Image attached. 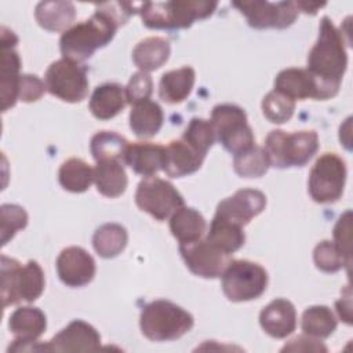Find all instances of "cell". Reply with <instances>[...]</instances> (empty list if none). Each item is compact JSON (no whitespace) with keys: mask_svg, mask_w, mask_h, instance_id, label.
<instances>
[{"mask_svg":"<svg viewBox=\"0 0 353 353\" xmlns=\"http://www.w3.org/2000/svg\"><path fill=\"white\" fill-rule=\"evenodd\" d=\"M120 23L101 6L85 21L65 30L59 39V48L63 58L73 62L88 59L98 48L105 47L113 37Z\"/></svg>","mask_w":353,"mask_h":353,"instance_id":"1","label":"cell"},{"mask_svg":"<svg viewBox=\"0 0 353 353\" xmlns=\"http://www.w3.org/2000/svg\"><path fill=\"white\" fill-rule=\"evenodd\" d=\"M347 66L343 33L328 17H323L319 37L307 55V70L323 81L341 85Z\"/></svg>","mask_w":353,"mask_h":353,"instance_id":"2","label":"cell"},{"mask_svg":"<svg viewBox=\"0 0 353 353\" xmlns=\"http://www.w3.org/2000/svg\"><path fill=\"white\" fill-rule=\"evenodd\" d=\"M216 7V1H156L141 4L138 12L149 29H183L211 17Z\"/></svg>","mask_w":353,"mask_h":353,"instance_id":"3","label":"cell"},{"mask_svg":"<svg viewBox=\"0 0 353 353\" xmlns=\"http://www.w3.org/2000/svg\"><path fill=\"white\" fill-rule=\"evenodd\" d=\"M193 316L181 306L156 299L142 307L139 327L142 334L153 342L175 341L192 330Z\"/></svg>","mask_w":353,"mask_h":353,"instance_id":"4","label":"cell"},{"mask_svg":"<svg viewBox=\"0 0 353 353\" xmlns=\"http://www.w3.org/2000/svg\"><path fill=\"white\" fill-rule=\"evenodd\" d=\"M44 272L36 261L21 265L17 259L1 255V301L3 307L21 301L33 302L44 291Z\"/></svg>","mask_w":353,"mask_h":353,"instance_id":"5","label":"cell"},{"mask_svg":"<svg viewBox=\"0 0 353 353\" xmlns=\"http://www.w3.org/2000/svg\"><path fill=\"white\" fill-rule=\"evenodd\" d=\"M265 150L270 165L277 168L302 167L319 149V135L313 130L285 132L272 130L265 139Z\"/></svg>","mask_w":353,"mask_h":353,"instance_id":"6","label":"cell"},{"mask_svg":"<svg viewBox=\"0 0 353 353\" xmlns=\"http://www.w3.org/2000/svg\"><path fill=\"white\" fill-rule=\"evenodd\" d=\"M215 138L233 156L255 146V137L247 123L245 112L232 103L216 105L211 112Z\"/></svg>","mask_w":353,"mask_h":353,"instance_id":"7","label":"cell"},{"mask_svg":"<svg viewBox=\"0 0 353 353\" xmlns=\"http://www.w3.org/2000/svg\"><path fill=\"white\" fill-rule=\"evenodd\" d=\"M222 276V291L232 302L259 298L268 287V272L256 262L234 259L228 263Z\"/></svg>","mask_w":353,"mask_h":353,"instance_id":"8","label":"cell"},{"mask_svg":"<svg viewBox=\"0 0 353 353\" xmlns=\"http://www.w3.org/2000/svg\"><path fill=\"white\" fill-rule=\"evenodd\" d=\"M345 161L336 153L321 154L310 170L307 190L310 197L320 204L339 200L346 182Z\"/></svg>","mask_w":353,"mask_h":353,"instance_id":"9","label":"cell"},{"mask_svg":"<svg viewBox=\"0 0 353 353\" xmlns=\"http://www.w3.org/2000/svg\"><path fill=\"white\" fill-rule=\"evenodd\" d=\"M46 87L51 95L65 102H81L88 94L87 69L77 62L61 58L48 66Z\"/></svg>","mask_w":353,"mask_h":353,"instance_id":"10","label":"cell"},{"mask_svg":"<svg viewBox=\"0 0 353 353\" xmlns=\"http://www.w3.org/2000/svg\"><path fill=\"white\" fill-rule=\"evenodd\" d=\"M135 203L139 210L154 219L165 221L183 205V197L171 182L159 176H149L138 183Z\"/></svg>","mask_w":353,"mask_h":353,"instance_id":"11","label":"cell"},{"mask_svg":"<svg viewBox=\"0 0 353 353\" xmlns=\"http://www.w3.org/2000/svg\"><path fill=\"white\" fill-rule=\"evenodd\" d=\"M274 91L295 99H330L339 91V85L327 83L312 74L307 69L288 68L281 70L274 79Z\"/></svg>","mask_w":353,"mask_h":353,"instance_id":"12","label":"cell"},{"mask_svg":"<svg viewBox=\"0 0 353 353\" xmlns=\"http://www.w3.org/2000/svg\"><path fill=\"white\" fill-rule=\"evenodd\" d=\"M236 7L245 18L251 28L255 29H284L294 23L298 17V7L295 1H279L270 3L263 0L254 1H233Z\"/></svg>","mask_w":353,"mask_h":353,"instance_id":"13","label":"cell"},{"mask_svg":"<svg viewBox=\"0 0 353 353\" xmlns=\"http://www.w3.org/2000/svg\"><path fill=\"white\" fill-rule=\"evenodd\" d=\"M179 252L189 270L204 279L219 277L232 261L229 254L223 252L205 239L179 244Z\"/></svg>","mask_w":353,"mask_h":353,"instance_id":"14","label":"cell"},{"mask_svg":"<svg viewBox=\"0 0 353 353\" xmlns=\"http://www.w3.org/2000/svg\"><path fill=\"white\" fill-rule=\"evenodd\" d=\"M18 37L12 30L1 26V68H0V85H1V110L7 112L18 101V85L21 79V58L14 50Z\"/></svg>","mask_w":353,"mask_h":353,"instance_id":"15","label":"cell"},{"mask_svg":"<svg viewBox=\"0 0 353 353\" xmlns=\"http://www.w3.org/2000/svg\"><path fill=\"white\" fill-rule=\"evenodd\" d=\"M101 347V335L88 323L73 320L51 341L40 345V352H95Z\"/></svg>","mask_w":353,"mask_h":353,"instance_id":"16","label":"cell"},{"mask_svg":"<svg viewBox=\"0 0 353 353\" xmlns=\"http://www.w3.org/2000/svg\"><path fill=\"white\" fill-rule=\"evenodd\" d=\"M265 207L266 196L261 190L240 189L218 204L215 216L244 228L252 218L259 215Z\"/></svg>","mask_w":353,"mask_h":353,"instance_id":"17","label":"cell"},{"mask_svg":"<svg viewBox=\"0 0 353 353\" xmlns=\"http://www.w3.org/2000/svg\"><path fill=\"white\" fill-rule=\"evenodd\" d=\"M95 261L81 247H68L57 258V273L68 287L87 285L95 276Z\"/></svg>","mask_w":353,"mask_h":353,"instance_id":"18","label":"cell"},{"mask_svg":"<svg viewBox=\"0 0 353 353\" xmlns=\"http://www.w3.org/2000/svg\"><path fill=\"white\" fill-rule=\"evenodd\" d=\"M259 324L262 330L276 339L291 335L296 327L295 306L283 298H277L268 303L259 313Z\"/></svg>","mask_w":353,"mask_h":353,"instance_id":"19","label":"cell"},{"mask_svg":"<svg viewBox=\"0 0 353 353\" xmlns=\"http://www.w3.org/2000/svg\"><path fill=\"white\" fill-rule=\"evenodd\" d=\"M164 163L165 146L152 142L130 143L124 157V164L145 178L154 176L164 168Z\"/></svg>","mask_w":353,"mask_h":353,"instance_id":"20","label":"cell"},{"mask_svg":"<svg viewBox=\"0 0 353 353\" xmlns=\"http://www.w3.org/2000/svg\"><path fill=\"white\" fill-rule=\"evenodd\" d=\"M205 156L193 149L182 138L174 139L165 146V163L163 171L172 178H182L200 170Z\"/></svg>","mask_w":353,"mask_h":353,"instance_id":"21","label":"cell"},{"mask_svg":"<svg viewBox=\"0 0 353 353\" xmlns=\"http://www.w3.org/2000/svg\"><path fill=\"white\" fill-rule=\"evenodd\" d=\"M125 87L117 83L98 85L90 99V110L99 120H109L117 116L127 105Z\"/></svg>","mask_w":353,"mask_h":353,"instance_id":"22","label":"cell"},{"mask_svg":"<svg viewBox=\"0 0 353 353\" xmlns=\"http://www.w3.org/2000/svg\"><path fill=\"white\" fill-rule=\"evenodd\" d=\"M124 163L116 159L99 160L94 168V182L97 190L106 197L114 199L121 196L128 183Z\"/></svg>","mask_w":353,"mask_h":353,"instance_id":"23","label":"cell"},{"mask_svg":"<svg viewBox=\"0 0 353 353\" xmlns=\"http://www.w3.org/2000/svg\"><path fill=\"white\" fill-rule=\"evenodd\" d=\"M8 328L15 339L22 342L37 341L47 328L46 314L33 306H22L12 312L8 320Z\"/></svg>","mask_w":353,"mask_h":353,"instance_id":"24","label":"cell"},{"mask_svg":"<svg viewBox=\"0 0 353 353\" xmlns=\"http://www.w3.org/2000/svg\"><path fill=\"white\" fill-rule=\"evenodd\" d=\"M207 223L204 216L192 207L182 205L170 218V230L179 244L197 241L205 233Z\"/></svg>","mask_w":353,"mask_h":353,"instance_id":"25","label":"cell"},{"mask_svg":"<svg viewBox=\"0 0 353 353\" xmlns=\"http://www.w3.org/2000/svg\"><path fill=\"white\" fill-rule=\"evenodd\" d=\"M196 73L190 66L165 72L159 84V97L167 103H179L185 101L194 85Z\"/></svg>","mask_w":353,"mask_h":353,"instance_id":"26","label":"cell"},{"mask_svg":"<svg viewBox=\"0 0 353 353\" xmlns=\"http://www.w3.org/2000/svg\"><path fill=\"white\" fill-rule=\"evenodd\" d=\"M37 23L48 32H65L72 26L76 8L70 1H41L36 6Z\"/></svg>","mask_w":353,"mask_h":353,"instance_id":"27","label":"cell"},{"mask_svg":"<svg viewBox=\"0 0 353 353\" xmlns=\"http://www.w3.org/2000/svg\"><path fill=\"white\" fill-rule=\"evenodd\" d=\"M171 52L170 41L160 36L141 40L132 50V61L142 72H152L163 66Z\"/></svg>","mask_w":353,"mask_h":353,"instance_id":"28","label":"cell"},{"mask_svg":"<svg viewBox=\"0 0 353 353\" xmlns=\"http://www.w3.org/2000/svg\"><path fill=\"white\" fill-rule=\"evenodd\" d=\"M164 121L163 109L157 102L150 99L132 105L130 112V128L139 138L156 135Z\"/></svg>","mask_w":353,"mask_h":353,"instance_id":"29","label":"cell"},{"mask_svg":"<svg viewBox=\"0 0 353 353\" xmlns=\"http://www.w3.org/2000/svg\"><path fill=\"white\" fill-rule=\"evenodd\" d=\"M205 240L230 255L243 247L245 241V234L243 226L214 216Z\"/></svg>","mask_w":353,"mask_h":353,"instance_id":"30","label":"cell"},{"mask_svg":"<svg viewBox=\"0 0 353 353\" xmlns=\"http://www.w3.org/2000/svg\"><path fill=\"white\" fill-rule=\"evenodd\" d=\"M58 181L65 190L83 193L94 182V168L81 159H68L59 167Z\"/></svg>","mask_w":353,"mask_h":353,"instance_id":"31","label":"cell"},{"mask_svg":"<svg viewBox=\"0 0 353 353\" xmlns=\"http://www.w3.org/2000/svg\"><path fill=\"white\" fill-rule=\"evenodd\" d=\"M128 234L124 226L119 223H105L99 226L92 236V245L102 258H114L125 248Z\"/></svg>","mask_w":353,"mask_h":353,"instance_id":"32","label":"cell"},{"mask_svg":"<svg viewBox=\"0 0 353 353\" xmlns=\"http://www.w3.org/2000/svg\"><path fill=\"white\" fill-rule=\"evenodd\" d=\"M336 324L338 321L330 307L314 305L305 309L301 327L303 334L317 339H325L336 330Z\"/></svg>","mask_w":353,"mask_h":353,"instance_id":"33","label":"cell"},{"mask_svg":"<svg viewBox=\"0 0 353 353\" xmlns=\"http://www.w3.org/2000/svg\"><path fill=\"white\" fill-rule=\"evenodd\" d=\"M128 141L114 131H99L91 138L90 150L95 161L116 159L124 163Z\"/></svg>","mask_w":353,"mask_h":353,"instance_id":"34","label":"cell"},{"mask_svg":"<svg viewBox=\"0 0 353 353\" xmlns=\"http://www.w3.org/2000/svg\"><path fill=\"white\" fill-rule=\"evenodd\" d=\"M233 167L236 174L243 178H259L270 167V161L265 148L254 146L243 153H239L233 159Z\"/></svg>","mask_w":353,"mask_h":353,"instance_id":"35","label":"cell"},{"mask_svg":"<svg viewBox=\"0 0 353 353\" xmlns=\"http://www.w3.org/2000/svg\"><path fill=\"white\" fill-rule=\"evenodd\" d=\"M182 139L201 154H207L208 149L215 142V132L210 120L193 117L183 131Z\"/></svg>","mask_w":353,"mask_h":353,"instance_id":"36","label":"cell"},{"mask_svg":"<svg viewBox=\"0 0 353 353\" xmlns=\"http://www.w3.org/2000/svg\"><path fill=\"white\" fill-rule=\"evenodd\" d=\"M313 261L317 269L325 273H335L342 268H346L349 272L350 268V262H347L335 243L330 240H323L316 245L313 251Z\"/></svg>","mask_w":353,"mask_h":353,"instance_id":"37","label":"cell"},{"mask_svg":"<svg viewBox=\"0 0 353 353\" xmlns=\"http://www.w3.org/2000/svg\"><path fill=\"white\" fill-rule=\"evenodd\" d=\"M295 110V101L287 98L285 95L270 91L262 99V112L263 116L274 124H283L288 121Z\"/></svg>","mask_w":353,"mask_h":353,"instance_id":"38","label":"cell"},{"mask_svg":"<svg viewBox=\"0 0 353 353\" xmlns=\"http://www.w3.org/2000/svg\"><path fill=\"white\" fill-rule=\"evenodd\" d=\"M1 214V245H6L15 233L28 225V214L23 207L17 204H3Z\"/></svg>","mask_w":353,"mask_h":353,"instance_id":"39","label":"cell"},{"mask_svg":"<svg viewBox=\"0 0 353 353\" xmlns=\"http://www.w3.org/2000/svg\"><path fill=\"white\" fill-rule=\"evenodd\" d=\"M152 91H153V80L150 74L139 70L131 76L125 87L127 102L131 105H135L138 102L148 101L152 95Z\"/></svg>","mask_w":353,"mask_h":353,"instance_id":"40","label":"cell"},{"mask_svg":"<svg viewBox=\"0 0 353 353\" xmlns=\"http://www.w3.org/2000/svg\"><path fill=\"white\" fill-rule=\"evenodd\" d=\"M46 90L47 87L44 81H41L36 74H21L18 85V101L34 102L44 95Z\"/></svg>","mask_w":353,"mask_h":353,"instance_id":"41","label":"cell"},{"mask_svg":"<svg viewBox=\"0 0 353 353\" xmlns=\"http://www.w3.org/2000/svg\"><path fill=\"white\" fill-rule=\"evenodd\" d=\"M350 211L347 210L342 214L334 228V243L343 254V256L350 262Z\"/></svg>","mask_w":353,"mask_h":353,"instance_id":"42","label":"cell"},{"mask_svg":"<svg viewBox=\"0 0 353 353\" xmlns=\"http://www.w3.org/2000/svg\"><path fill=\"white\" fill-rule=\"evenodd\" d=\"M283 352H327V347L317 339L309 335H299L291 339L283 349Z\"/></svg>","mask_w":353,"mask_h":353,"instance_id":"43","label":"cell"},{"mask_svg":"<svg viewBox=\"0 0 353 353\" xmlns=\"http://www.w3.org/2000/svg\"><path fill=\"white\" fill-rule=\"evenodd\" d=\"M352 295L350 288H346V296L342 294V298L336 301L335 307L338 312V316L341 320H343L346 324H352Z\"/></svg>","mask_w":353,"mask_h":353,"instance_id":"44","label":"cell"},{"mask_svg":"<svg viewBox=\"0 0 353 353\" xmlns=\"http://www.w3.org/2000/svg\"><path fill=\"white\" fill-rule=\"evenodd\" d=\"M296 4V7H298V10H302L303 12H306V14H316L317 12V10L319 8H321V7H324L325 4H313V3H306V1H298V3H295Z\"/></svg>","mask_w":353,"mask_h":353,"instance_id":"45","label":"cell"}]
</instances>
